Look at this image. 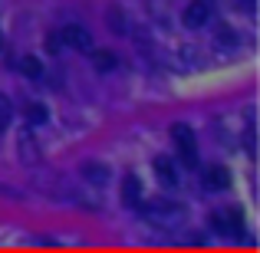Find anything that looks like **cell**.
Instances as JSON below:
<instances>
[{
  "mask_svg": "<svg viewBox=\"0 0 260 253\" xmlns=\"http://www.w3.org/2000/svg\"><path fill=\"white\" fill-rule=\"evenodd\" d=\"M172 138H175V148H178V158H181L184 168H194L198 165V141H194V132L181 122L172 125Z\"/></svg>",
  "mask_w": 260,
  "mask_h": 253,
  "instance_id": "1",
  "label": "cell"
},
{
  "mask_svg": "<svg viewBox=\"0 0 260 253\" xmlns=\"http://www.w3.org/2000/svg\"><path fill=\"white\" fill-rule=\"evenodd\" d=\"M142 210H145V217H152V221H178V217L184 214L181 204L168 201V197H155V201H148Z\"/></svg>",
  "mask_w": 260,
  "mask_h": 253,
  "instance_id": "2",
  "label": "cell"
},
{
  "mask_svg": "<svg viewBox=\"0 0 260 253\" xmlns=\"http://www.w3.org/2000/svg\"><path fill=\"white\" fill-rule=\"evenodd\" d=\"M211 224H214V230H217V234H228V237H234V234H241V230H244L241 210H234V207L217 210V214L211 217Z\"/></svg>",
  "mask_w": 260,
  "mask_h": 253,
  "instance_id": "3",
  "label": "cell"
},
{
  "mask_svg": "<svg viewBox=\"0 0 260 253\" xmlns=\"http://www.w3.org/2000/svg\"><path fill=\"white\" fill-rule=\"evenodd\" d=\"M181 20H184V26H191V30H198V26H208V20H211V4H208V0H194V4H188V7H184V13H181Z\"/></svg>",
  "mask_w": 260,
  "mask_h": 253,
  "instance_id": "4",
  "label": "cell"
},
{
  "mask_svg": "<svg viewBox=\"0 0 260 253\" xmlns=\"http://www.w3.org/2000/svg\"><path fill=\"white\" fill-rule=\"evenodd\" d=\"M59 40H63L66 46H73V50H83V53L92 50V37L86 33V26H76V23L63 26V30H59Z\"/></svg>",
  "mask_w": 260,
  "mask_h": 253,
  "instance_id": "5",
  "label": "cell"
},
{
  "mask_svg": "<svg viewBox=\"0 0 260 253\" xmlns=\"http://www.w3.org/2000/svg\"><path fill=\"white\" fill-rule=\"evenodd\" d=\"M201 184H204L208 191H228V184H231L228 168H221V165H208V168H204V174H201Z\"/></svg>",
  "mask_w": 260,
  "mask_h": 253,
  "instance_id": "6",
  "label": "cell"
},
{
  "mask_svg": "<svg viewBox=\"0 0 260 253\" xmlns=\"http://www.w3.org/2000/svg\"><path fill=\"white\" fill-rule=\"evenodd\" d=\"M122 204L125 207H139L142 204V181L135 174H125V181H122Z\"/></svg>",
  "mask_w": 260,
  "mask_h": 253,
  "instance_id": "7",
  "label": "cell"
},
{
  "mask_svg": "<svg viewBox=\"0 0 260 253\" xmlns=\"http://www.w3.org/2000/svg\"><path fill=\"white\" fill-rule=\"evenodd\" d=\"M79 174H83L89 184H95V188H102V184H106L109 177H112V171H109L106 165H99V161H86V165L79 168Z\"/></svg>",
  "mask_w": 260,
  "mask_h": 253,
  "instance_id": "8",
  "label": "cell"
},
{
  "mask_svg": "<svg viewBox=\"0 0 260 253\" xmlns=\"http://www.w3.org/2000/svg\"><path fill=\"white\" fill-rule=\"evenodd\" d=\"M152 168H155V177H158V181L165 184V188H175V184H178V171H175V165H172V158L158 155Z\"/></svg>",
  "mask_w": 260,
  "mask_h": 253,
  "instance_id": "9",
  "label": "cell"
},
{
  "mask_svg": "<svg viewBox=\"0 0 260 253\" xmlns=\"http://www.w3.org/2000/svg\"><path fill=\"white\" fill-rule=\"evenodd\" d=\"M20 158L26 165H40V145L33 141V135H20Z\"/></svg>",
  "mask_w": 260,
  "mask_h": 253,
  "instance_id": "10",
  "label": "cell"
},
{
  "mask_svg": "<svg viewBox=\"0 0 260 253\" xmlns=\"http://www.w3.org/2000/svg\"><path fill=\"white\" fill-rule=\"evenodd\" d=\"M23 119L30 122V125H43V122L50 119V112H46V105H40V102H30V105L23 109Z\"/></svg>",
  "mask_w": 260,
  "mask_h": 253,
  "instance_id": "11",
  "label": "cell"
},
{
  "mask_svg": "<svg viewBox=\"0 0 260 253\" xmlns=\"http://www.w3.org/2000/svg\"><path fill=\"white\" fill-rule=\"evenodd\" d=\"M20 73L30 76V79H40V76H43V63H40L37 56H23V59H20Z\"/></svg>",
  "mask_w": 260,
  "mask_h": 253,
  "instance_id": "12",
  "label": "cell"
},
{
  "mask_svg": "<svg viewBox=\"0 0 260 253\" xmlns=\"http://www.w3.org/2000/svg\"><path fill=\"white\" fill-rule=\"evenodd\" d=\"M92 66L99 73H109V69H115V56L109 50H102V53H92Z\"/></svg>",
  "mask_w": 260,
  "mask_h": 253,
  "instance_id": "13",
  "label": "cell"
},
{
  "mask_svg": "<svg viewBox=\"0 0 260 253\" xmlns=\"http://www.w3.org/2000/svg\"><path fill=\"white\" fill-rule=\"evenodd\" d=\"M217 43H221V46H234L237 43V33L231 30V26H217Z\"/></svg>",
  "mask_w": 260,
  "mask_h": 253,
  "instance_id": "14",
  "label": "cell"
},
{
  "mask_svg": "<svg viewBox=\"0 0 260 253\" xmlns=\"http://www.w3.org/2000/svg\"><path fill=\"white\" fill-rule=\"evenodd\" d=\"M10 125V102H7V95H0V132Z\"/></svg>",
  "mask_w": 260,
  "mask_h": 253,
  "instance_id": "15",
  "label": "cell"
},
{
  "mask_svg": "<svg viewBox=\"0 0 260 253\" xmlns=\"http://www.w3.org/2000/svg\"><path fill=\"white\" fill-rule=\"evenodd\" d=\"M59 46H63V40H59V33H53V37H46V53H59Z\"/></svg>",
  "mask_w": 260,
  "mask_h": 253,
  "instance_id": "16",
  "label": "cell"
},
{
  "mask_svg": "<svg viewBox=\"0 0 260 253\" xmlns=\"http://www.w3.org/2000/svg\"><path fill=\"white\" fill-rule=\"evenodd\" d=\"M244 4H247V7H250V4H254V0H244Z\"/></svg>",
  "mask_w": 260,
  "mask_h": 253,
  "instance_id": "17",
  "label": "cell"
},
{
  "mask_svg": "<svg viewBox=\"0 0 260 253\" xmlns=\"http://www.w3.org/2000/svg\"><path fill=\"white\" fill-rule=\"evenodd\" d=\"M0 46H4V40H0Z\"/></svg>",
  "mask_w": 260,
  "mask_h": 253,
  "instance_id": "18",
  "label": "cell"
}]
</instances>
